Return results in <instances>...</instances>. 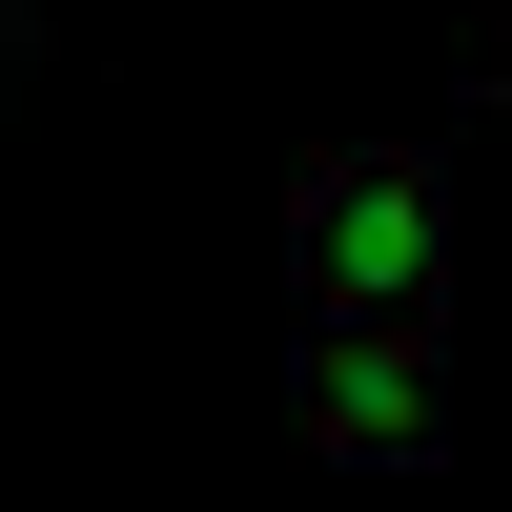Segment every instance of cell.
Segmentation results:
<instances>
[{
  "mask_svg": "<svg viewBox=\"0 0 512 512\" xmlns=\"http://www.w3.org/2000/svg\"><path fill=\"white\" fill-rule=\"evenodd\" d=\"M287 287H308V328H431L451 287V205L410 144H328L308 185H287Z\"/></svg>",
  "mask_w": 512,
  "mask_h": 512,
  "instance_id": "cell-1",
  "label": "cell"
},
{
  "mask_svg": "<svg viewBox=\"0 0 512 512\" xmlns=\"http://www.w3.org/2000/svg\"><path fill=\"white\" fill-rule=\"evenodd\" d=\"M308 431L349 451V472H431V451H451L431 328H308Z\"/></svg>",
  "mask_w": 512,
  "mask_h": 512,
  "instance_id": "cell-2",
  "label": "cell"
},
{
  "mask_svg": "<svg viewBox=\"0 0 512 512\" xmlns=\"http://www.w3.org/2000/svg\"><path fill=\"white\" fill-rule=\"evenodd\" d=\"M472 21H492V41H512V0H472Z\"/></svg>",
  "mask_w": 512,
  "mask_h": 512,
  "instance_id": "cell-3",
  "label": "cell"
}]
</instances>
